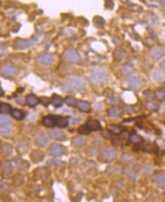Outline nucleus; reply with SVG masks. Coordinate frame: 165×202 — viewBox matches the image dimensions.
Wrapping results in <instances>:
<instances>
[{
	"mask_svg": "<svg viewBox=\"0 0 165 202\" xmlns=\"http://www.w3.org/2000/svg\"><path fill=\"white\" fill-rule=\"evenodd\" d=\"M37 41V37H33L30 39H20L18 38L15 39L14 41L13 47L15 49H27L30 47H31L33 45L36 43V42Z\"/></svg>",
	"mask_w": 165,
	"mask_h": 202,
	"instance_id": "f257e3e1",
	"label": "nucleus"
},
{
	"mask_svg": "<svg viewBox=\"0 0 165 202\" xmlns=\"http://www.w3.org/2000/svg\"><path fill=\"white\" fill-rule=\"evenodd\" d=\"M91 75L92 78L97 82L100 83H104L108 80V73L104 70L100 69V68H96L91 71Z\"/></svg>",
	"mask_w": 165,
	"mask_h": 202,
	"instance_id": "f03ea898",
	"label": "nucleus"
},
{
	"mask_svg": "<svg viewBox=\"0 0 165 202\" xmlns=\"http://www.w3.org/2000/svg\"><path fill=\"white\" fill-rule=\"evenodd\" d=\"M117 152L111 147H106L100 151V155L104 160L107 161H112L117 157Z\"/></svg>",
	"mask_w": 165,
	"mask_h": 202,
	"instance_id": "7ed1b4c3",
	"label": "nucleus"
},
{
	"mask_svg": "<svg viewBox=\"0 0 165 202\" xmlns=\"http://www.w3.org/2000/svg\"><path fill=\"white\" fill-rule=\"evenodd\" d=\"M2 75L5 77L11 78L13 77L15 74H16V68L12 64H7L5 65L2 66L1 69H0Z\"/></svg>",
	"mask_w": 165,
	"mask_h": 202,
	"instance_id": "20e7f679",
	"label": "nucleus"
},
{
	"mask_svg": "<svg viewBox=\"0 0 165 202\" xmlns=\"http://www.w3.org/2000/svg\"><path fill=\"white\" fill-rule=\"evenodd\" d=\"M38 61L40 64L46 66H51L56 61V58L53 55L49 54V53H45L42 54L38 57Z\"/></svg>",
	"mask_w": 165,
	"mask_h": 202,
	"instance_id": "39448f33",
	"label": "nucleus"
},
{
	"mask_svg": "<svg viewBox=\"0 0 165 202\" xmlns=\"http://www.w3.org/2000/svg\"><path fill=\"white\" fill-rule=\"evenodd\" d=\"M49 152L52 156H61L65 153V149L62 145L58 144H51L49 147Z\"/></svg>",
	"mask_w": 165,
	"mask_h": 202,
	"instance_id": "423d86ee",
	"label": "nucleus"
},
{
	"mask_svg": "<svg viewBox=\"0 0 165 202\" xmlns=\"http://www.w3.org/2000/svg\"><path fill=\"white\" fill-rule=\"evenodd\" d=\"M65 58L68 60V61H70V62H78L80 60V56L79 55V53L77 52L75 49H70L67 50L65 52Z\"/></svg>",
	"mask_w": 165,
	"mask_h": 202,
	"instance_id": "0eeeda50",
	"label": "nucleus"
},
{
	"mask_svg": "<svg viewBox=\"0 0 165 202\" xmlns=\"http://www.w3.org/2000/svg\"><path fill=\"white\" fill-rule=\"evenodd\" d=\"M70 84L75 90H78V91H82V90H85L86 88V83L80 77H73L70 80Z\"/></svg>",
	"mask_w": 165,
	"mask_h": 202,
	"instance_id": "6e6552de",
	"label": "nucleus"
},
{
	"mask_svg": "<svg viewBox=\"0 0 165 202\" xmlns=\"http://www.w3.org/2000/svg\"><path fill=\"white\" fill-rule=\"evenodd\" d=\"M49 136L52 140L56 141H65L67 139V136L64 132L61 130H53L49 132Z\"/></svg>",
	"mask_w": 165,
	"mask_h": 202,
	"instance_id": "1a4fd4ad",
	"label": "nucleus"
},
{
	"mask_svg": "<svg viewBox=\"0 0 165 202\" xmlns=\"http://www.w3.org/2000/svg\"><path fill=\"white\" fill-rule=\"evenodd\" d=\"M54 119L56 126H58V127L66 128L68 127V124H69L68 117H64V116L54 115Z\"/></svg>",
	"mask_w": 165,
	"mask_h": 202,
	"instance_id": "9d476101",
	"label": "nucleus"
},
{
	"mask_svg": "<svg viewBox=\"0 0 165 202\" xmlns=\"http://www.w3.org/2000/svg\"><path fill=\"white\" fill-rule=\"evenodd\" d=\"M86 125L88 126L91 131H99V130H102V125H101L100 122H99L98 120H95V119L89 120V121H87V124H86Z\"/></svg>",
	"mask_w": 165,
	"mask_h": 202,
	"instance_id": "9b49d317",
	"label": "nucleus"
},
{
	"mask_svg": "<svg viewBox=\"0 0 165 202\" xmlns=\"http://www.w3.org/2000/svg\"><path fill=\"white\" fill-rule=\"evenodd\" d=\"M165 52L161 47H155L152 50V57L155 61H159L164 57Z\"/></svg>",
	"mask_w": 165,
	"mask_h": 202,
	"instance_id": "f8f14e48",
	"label": "nucleus"
},
{
	"mask_svg": "<svg viewBox=\"0 0 165 202\" xmlns=\"http://www.w3.org/2000/svg\"><path fill=\"white\" fill-rule=\"evenodd\" d=\"M127 84L132 90H138V89L140 88L142 83H141V80L138 77H133L129 78L128 81H127Z\"/></svg>",
	"mask_w": 165,
	"mask_h": 202,
	"instance_id": "ddd939ff",
	"label": "nucleus"
},
{
	"mask_svg": "<svg viewBox=\"0 0 165 202\" xmlns=\"http://www.w3.org/2000/svg\"><path fill=\"white\" fill-rule=\"evenodd\" d=\"M42 124L43 126L48 128H53L54 126H56V124H55L54 115L49 114V115L45 116V117H43V118H42Z\"/></svg>",
	"mask_w": 165,
	"mask_h": 202,
	"instance_id": "4468645a",
	"label": "nucleus"
},
{
	"mask_svg": "<svg viewBox=\"0 0 165 202\" xmlns=\"http://www.w3.org/2000/svg\"><path fill=\"white\" fill-rule=\"evenodd\" d=\"M49 143V138L44 134H40L35 138V144L37 146L44 147Z\"/></svg>",
	"mask_w": 165,
	"mask_h": 202,
	"instance_id": "2eb2a0df",
	"label": "nucleus"
},
{
	"mask_svg": "<svg viewBox=\"0 0 165 202\" xmlns=\"http://www.w3.org/2000/svg\"><path fill=\"white\" fill-rule=\"evenodd\" d=\"M26 103L30 107L33 108L39 104V99L33 94H30L26 97Z\"/></svg>",
	"mask_w": 165,
	"mask_h": 202,
	"instance_id": "dca6fc26",
	"label": "nucleus"
},
{
	"mask_svg": "<svg viewBox=\"0 0 165 202\" xmlns=\"http://www.w3.org/2000/svg\"><path fill=\"white\" fill-rule=\"evenodd\" d=\"M77 108L80 111L84 113H89L91 111V105L88 102L86 101H80L77 103Z\"/></svg>",
	"mask_w": 165,
	"mask_h": 202,
	"instance_id": "f3484780",
	"label": "nucleus"
},
{
	"mask_svg": "<svg viewBox=\"0 0 165 202\" xmlns=\"http://www.w3.org/2000/svg\"><path fill=\"white\" fill-rule=\"evenodd\" d=\"M120 71H121L122 75H123V76L125 77H128L131 76V75L133 74L134 69L133 66H131L130 64H124V65L121 67Z\"/></svg>",
	"mask_w": 165,
	"mask_h": 202,
	"instance_id": "a211bd4d",
	"label": "nucleus"
},
{
	"mask_svg": "<svg viewBox=\"0 0 165 202\" xmlns=\"http://www.w3.org/2000/svg\"><path fill=\"white\" fill-rule=\"evenodd\" d=\"M31 156V159L34 163H37V162L41 161V160H43L44 158V155L41 151L39 150H35L32 152V154L30 155Z\"/></svg>",
	"mask_w": 165,
	"mask_h": 202,
	"instance_id": "6ab92c4d",
	"label": "nucleus"
},
{
	"mask_svg": "<svg viewBox=\"0 0 165 202\" xmlns=\"http://www.w3.org/2000/svg\"><path fill=\"white\" fill-rule=\"evenodd\" d=\"M50 103H51L54 107L56 108H60L63 104V99L60 95H57V94H54L51 96Z\"/></svg>",
	"mask_w": 165,
	"mask_h": 202,
	"instance_id": "aec40b11",
	"label": "nucleus"
},
{
	"mask_svg": "<svg viewBox=\"0 0 165 202\" xmlns=\"http://www.w3.org/2000/svg\"><path fill=\"white\" fill-rule=\"evenodd\" d=\"M10 114L13 118L18 121H22L25 118V114L22 111L18 109H11Z\"/></svg>",
	"mask_w": 165,
	"mask_h": 202,
	"instance_id": "412c9836",
	"label": "nucleus"
},
{
	"mask_svg": "<svg viewBox=\"0 0 165 202\" xmlns=\"http://www.w3.org/2000/svg\"><path fill=\"white\" fill-rule=\"evenodd\" d=\"M108 115L110 116L111 117L114 118H120L122 116V111L121 109H119L118 108H111L108 109Z\"/></svg>",
	"mask_w": 165,
	"mask_h": 202,
	"instance_id": "4be33fe9",
	"label": "nucleus"
},
{
	"mask_svg": "<svg viewBox=\"0 0 165 202\" xmlns=\"http://www.w3.org/2000/svg\"><path fill=\"white\" fill-rule=\"evenodd\" d=\"M87 143L86 139L82 136H74L71 139V144L74 147H81Z\"/></svg>",
	"mask_w": 165,
	"mask_h": 202,
	"instance_id": "5701e85b",
	"label": "nucleus"
},
{
	"mask_svg": "<svg viewBox=\"0 0 165 202\" xmlns=\"http://www.w3.org/2000/svg\"><path fill=\"white\" fill-rule=\"evenodd\" d=\"M165 75L164 73H163L162 71H159V70H157V71H154V73H153V79L155 82L157 83H162L164 80Z\"/></svg>",
	"mask_w": 165,
	"mask_h": 202,
	"instance_id": "b1692460",
	"label": "nucleus"
},
{
	"mask_svg": "<svg viewBox=\"0 0 165 202\" xmlns=\"http://www.w3.org/2000/svg\"><path fill=\"white\" fill-rule=\"evenodd\" d=\"M155 182L160 187L165 188V173L158 174L155 178Z\"/></svg>",
	"mask_w": 165,
	"mask_h": 202,
	"instance_id": "393cba45",
	"label": "nucleus"
},
{
	"mask_svg": "<svg viewBox=\"0 0 165 202\" xmlns=\"http://www.w3.org/2000/svg\"><path fill=\"white\" fill-rule=\"evenodd\" d=\"M11 106L8 103L0 104V114H6L11 112Z\"/></svg>",
	"mask_w": 165,
	"mask_h": 202,
	"instance_id": "a878e982",
	"label": "nucleus"
},
{
	"mask_svg": "<svg viewBox=\"0 0 165 202\" xmlns=\"http://www.w3.org/2000/svg\"><path fill=\"white\" fill-rule=\"evenodd\" d=\"M11 133V128L7 126L6 125L0 126V136H8Z\"/></svg>",
	"mask_w": 165,
	"mask_h": 202,
	"instance_id": "bb28decb",
	"label": "nucleus"
},
{
	"mask_svg": "<svg viewBox=\"0 0 165 202\" xmlns=\"http://www.w3.org/2000/svg\"><path fill=\"white\" fill-rule=\"evenodd\" d=\"M65 102L66 104H68L70 107H75V106L77 104V100L73 96H68L65 99Z\"/></svg>",
	"mask_w": 165,
	"mask_h": 202,
	"instance_id": "cd10ccee",
	"label": "nucleus"
},
{
	"mask_svg": "<svg viewBox=\"0 0 165 202\" xmlns=\"http://www.w3.org/2000/svg\"><path fill=\"white\" fill-rule=\"evenodd\" d=\"M77 132H78V133H80V134L81 135H89L92 131H91L88 126L85 124L82 125V126H80V127L77 129Z\"/></svg>",
	"mask_w": 165,
	"mask_h": 202,
	"instance_id": "c85d7f7f",
	"label": "nucleus"
},
{
	"mask_svg": "<svg viewBox=\"0 0 165 202\" xmlns=\"http://www.w3.org/2000/svg\"><path fill=\"white\" fill-rule=\"evenodd\" d=\"M142 137L139 136L138 134H136V133H133L130 136V141L133 144L140 143V142H142Z\"/></svg>",
	"mask_w": 165,
	"mask_h": 202,
	"instance_id": "c756f323",
	"label": "nucleus"
},
{
	"mask_svg": "<svg viewBox=\"0 0 165 202\" xmlns=\"http://www.w3.org/2000/svg\"><path fill=\"white\" fill-rule=\"evenodd\" d=\"M154 95V96L156 97V99L159 101H163L165 99V92L164 90H156Z\"/></svg>",
	"mask_w": 165,
	"mask_h": 202,
	"instance_id": "7c9ffc66",
	"label": "nucleus"
},
{
	"mask_svg": "<svg viewBox=\"0 0 165 202\" xmlns=\"http://www.w3.org/2000/svg\"><path fill=\"white\" fill-rule=\"evenodd\" d=\"M114 56L115 58H116V59L121 61V60L125 58V56H126V52L123 50H121V49H118V50L115 51Z\"/></svg>",
	"mask_w": 165,
	"mask_h": 202,
	"instance_id": "2f4dec72",
	"label": "nucleus"
},
{
	"mask_svg": "<svg viewBox=\"0 0 165 202\" xmlns=\"http://www.w3.org/2000/svg\"><path fill=\"white\" fill-rule=\"evenodd\" d=\"M11 124V121L9 119V118L6 117V116L0 114V124L6 125V126H8V125H10Z\"/></svg>",
	"mask_w": 165,
	"mask_h": 202,
	"instance_id": "473e14b6",
	"label": "nucleus"
},
{
	"mask_svg": "<svg viewBox=\"0 0 165 202\" xmlns=\"http://www.w3.org/2000/svg\"><path fill=\"white\" fill-rule=\"evenodd\" d=\"M146 108H147L149 110L155 111L158 108V104L155 103V102L150 101V102H149L146 104Z\"/></svg>",
	"mask_w": 165,
	"mask_h": 202,
	"instance_id": "72a5a7b5",
	"label": "nucleus"
},
{
	"mask_svg": "<svg viewBox=\"0 0 165 202\" xmlns=\"http://www.w3.org/2000/svg\"><path fill=\"white\" fill-rule=\"evenodd\" d=\"M39 103L44 105L45 107H47V106H49V103H50V100H49V99L48 97L42 96L40 99H39Z\"/></svg>",
	"mask_w": 165,
	"mask_h": 202,
	"instance_id": "f704fd0d",
	"label": "nucleus"
},
{
	"mask_svg": "<svg viewBox=\"0 0 165 202\" xmlns=\"http://www.w3.org/2000/svg\"><path fill=\"white\" fill-rule=\"evenodd\" d=\"M121 129L119 126H117V125H111L110 126V132L113 133V134H118L121 132Z\"/></svg>",
	"mask_w": 165,
	"mask_h": 202,
	"instance_id": "c9c22d12",
	"label": "nucleus"
},
{
	"mask_svg": "<svg viewBox=\"0 0 165 202\" xmlns=\"http://www.w3.org/2000/svg\"><path fill=\"white\" fill-rule=\"evenodd\" d=\"M125 173L127 174V176L132 178V179H134V178H135V176H136L135 172H134L130 167H127L126 169H125Z\"/></svg>",
	"mask_w": 165,
	"mask_h": 202,
	"instance_id": "e433bc0d",
	"label": "nucleus"
},
{
	"mask_svg": "<svg viewBox=\"0 0 165 202\" xmlns=\"http://www.w3.org/2000/svg\"><path fill=\"white\" fill-rule=\"evenodd\" d=\"M153 95H154V93L149 90H145V91L143 92L144 98L148 99V100H151L153 98Z\"/></svg>",
	"mask_w": 165,
	"mask_h": 202,
	"instance_id": "4c0bfd02",
	"label": "nucleus"
},
{
	"mask_svg": "<svg viewBox=\"0 0 165 202\" xmlns=\"http://www.w3.org/2000/svg\"><path fill=\"white\" fill-rule=\"evenodd\" d=\"M123 111L127 113V114H133L135 111V108L132 105H126L123 108Z\"/></svg>",
	"mask_w": 165,
	"mask_h": 202,
	"instance_id": "58836bf2",
	"label": "nucleus"
},
{
	"mask_svg": "<svg viewBox=\"0 0 165 202\" xmlns=\"http://www.w3.org/2000/svg\"><path fill=\"white\" fill-rule=\"evenodd\" d=\"M152 144L148 143L147 144H146V145H144L143 150L144 151H148V152H149V151H150L151 149H152Z\"/></svg>",
	"mask_w": 165,
	"mask_h": 202,
	"instance_id": "ea45409f",
	"label": "nucleus"
},
{
	"mask_svg": "<svg viewBox=\"0 0 165 202\" xmlns=\"http://www.w3.org/2000/svg\"><path fill=\"white\" fill-rule=\"evenodd\" d=\"M160 67L161 68V69L164 70L165 71V60H164V61H162L161 63H160Z\"/></svg>",
	"mask_w": 165,
	"mask_h": 202,
	"instance_id": "a19ab883",
	"label": "nucleus"
},
{
	"mask_svg": "<svg viewBox=\"0 0 165 202\" xmlns=\"http://www.w3.org/2000/svg\"><path fill=\"white\" fill-rule=\"evenodd\" d=\"M3 95H4V91H3V90L0 86V97L3 96Z\"/></svg>",
	"mask_w": 165,
	"mask_h": 202,
	"instance_id": "79ce46f5",
	"label": "nucleus"
},
{
	"mask_svg": "<svg viewBox=\"0 0 165 202\" xmlns=\"http://www.w3.org/2000/svg\"><path fill=\"white\" fill-rule=\"evenodd\" d=\"M1 148H2V144L0 143V150H1Z\"/></svg>",
	"mask_w": 165,
	"mask_h": 202,
	"instance_id": "37998d69",
	"label": "nucleus"
},
{
	"mask_svg": "<svg viewBox=\"0 0 165 202\" xmlns=\"http://www.w3.org/2000/svg\"><path fill=\"white\" fill-rule=\"evenodd\" d=\"M164 154H165V152H164Z\"/></svg>",
	"mask_w": 165,
	"mask_h": 202,
	"instance_id": "c03bdc74",
	"label": "nucleus"
}]
</instances>
